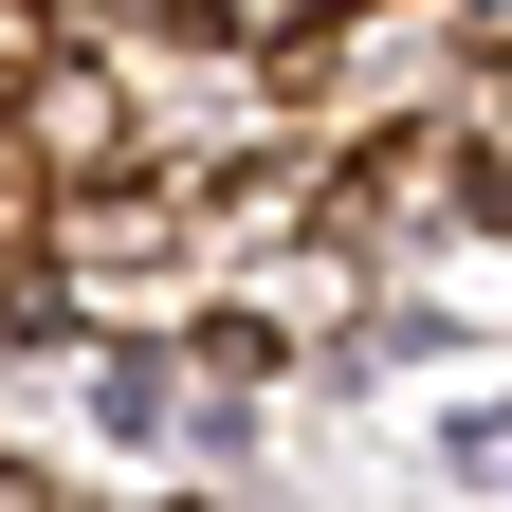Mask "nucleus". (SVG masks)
<instances>
[{"label":"nucleus","instance_id":"3","mask_svg":"<svg viewBox=\"0 0 512 512\" xmlns=\"http://www.w3.org/2000/svg\"><path fill=\"white\" fill-rule=\"evenodd\" d=\"M55 19H110V0H55Z\"/></svg>","mask_w":512,"mask_h":512},{"label":"nucleus","instance_id":"4","mask_svg":"<svg viewBox=\"0 0 512 512\" xmlns=\"http://www.w3.org/2000/svg\"><path fill=\"white\" fill-rule=\"evenodd\" d=\"M0 19H19V0H0Z\"/></svg>","mask_w":512,"mask_h":512},{"label":"nucleus","instance_id":"2","mask_svg":"<svg viewBox=\"0 0 512 512\" xmlns=\"http://www.w3.org/2000/svg\"><path fill=\"white\" fill-rule=\"evenodd\" d=\"M183 19H220V37H238V55H293V37H311V19H330V0H183Z\"/></svg>","mask_w":512,"mask_h":512},{"label":"nucleus","instance_id":"1","mask_svg":"<svg viewBox=\"0 0 512 512\" xmlns=\"http://www.w3.org/2000/svg\"><path fill=\"white\" fill-rule=\"evenodd\" d=\"M0 110H19V165L74 202V183H110V165H147V110H128V74H110V37H74L55 19L19 74H0Z\"/></svg>","mask_w":512,"mask_h":512}]
</instances>
